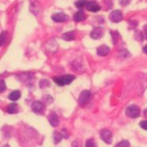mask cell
<instances>
[{
	"label": "cell",
	"mask_w": 147,
	"mask_h": 147,
	"mask_svg": "<svg viewBox=\"0 0 147 147\" xmlns=\"http://www.w3.org/2000/svg\"><path fill=\"white\" fill-rule=\"evenodd\" d=\"M75 76L72 75H65L62 76H56L53 78L54 82L58 86H65L70 84L74 80Z\"/></svg>",
	"instance_id": "1"
},
{
	"label": "cell",
	"mask_w": 147,
	"mask_h": 147,
	"mask_svg": "<svg viewBox=\"0 0 147 147\" xmlns=\"http://www.w3.org/2000/svg\"><path fill=\"white\" fill-rule=\"evenodd\" d=\"M126 115L131 119H136L140 115V108L137 105H130L126 109Z\"/></svg>",
	"instance_id": "2"
},
{
	"label": "cell",
	"mask_w": 147,
	"mask_h": 147,
	"mask_svg": "<svg viewBox=\"0 0 147 147\" xmlns=\"http://www.w3.org/2000/svg\"><path fill=\"white\" fill-rule=\"evenodd\" d=\"M32 111L37 114H42L45 111V105L41 101H34L31 105Z\"/></svg>",
	"instance_id": "3"
},
{
	"label": "cell",
	"mask_w": 147,
	"mask_h": 147,
	"mask_svg": "<svg viewBox=\"0 0 147 147\" xmlns=\"http://www.w3.org/2000/svg\"><path fill=\"white\" fill-rule=\"evenodd\" d=\"M90 98H91V92H90V91H88V90L83 91L80 94V96H79V104L81 105V106L84 105V104L88 103V101L90 99Z\"/></svg>",
	"instance_id": "4"
},
{
	"label": "cell",
	"mask_w": 147,
	"mask_h": 147,
	"mask_svg": "<svg viewBox=\"0 0 147 147\" xmlns=\"http://www.w3.org/2000/svg\"><path fill=\"white\" fill-rule=\"evenodd\" d=\"M123 14L122 12L119 10H113L112 12L109 14L110 20L113 22H119L123 20Z\"/></svg>",
	"instance_id": "5"
},
{
	"label": "cell",
	"mask_w": 147,
	"mask_h": 147,
	"mask_svg": "<svg viewBox=\"0 0 147 147\" xmlns=\"http://www.w3.org/2000/svg\"><path fill=\"white\" fill-rule=\"evenodd\" d=\"M102 140L107 144H111L112 142V133L109 130H103L100 133Z\"/></svg>",
	"instance_id": "6"
},
{
	"label": "cell",
	"mask_w": 147,
	"mask_h": 147,
	"mask_svg": "<svg viewBox=\"0 0 147 147\" xmlns=\"http://www.w3.org/2000/svg\"><path fill=\"white\" fill-rule=\"evenodd\" d=\"M30 10L35 15L40 13L41 7L38 0H30Z\"/></svg>",
	"instance_id": "7"
},
{
	"label": "cell",
	"mask_w": 147,
	"mask_h": 147,
	"mask_svg": "<svg viewBox=\"0 0 147 147\" xmlns=\"http://www.w3.org/2000/svg\"><path fill=\"white\" fill-rule=\"evenodd\" d=\"M86 8H87V10H89V11H92V12H98L101 9L100 6L95 0L88 1L87 5H86Z\"/></svg>",
	"instance_id": "8"
},
{
	"label": "cell",
	"mask_w": 147,
	"mask_h": 147,
	"mask_svg": "<svg viewBox=\"0 0 147 147\" xmlns=\"http://www.w3.org/2000/svg\"><path fill=\"white\" fill-rule=\"evenodd\" d=\"M104 34V30L102 27H96L95 29H93L92 32H91V38L97 40L101 38Z\"/></svg>",
	"instance_id": "9"
},
{
	"label": "cell",
	"mask_w": 147,
	"mask_h": 147,
	"mask_svg": "<svg viewBox=\"0 0 147 147\" xmlns=\"http://www.w3.org/2000/svg\"><path fill=\"white\" fill-rule=\"evenodd\" d=\"M52 19L56 22H63L69 19V16L63 12H58L52 16Z\"/></svg>",
	"instance_id": "10"
},
{
	"label": "cell",
	"mask_w": 147,
	"mask_h": 147,
	"mask_svg": "<svg viewBox=\"0 0 147 147\" xmlns=\"http://www.w3.org/2000/svg\"><path fill=\"white\" fill-rule=\"evenodd\" d=\"M48 120L49 122V123L51 124L52 127H56L59 125V118L58 116H57V115L55 112H53V111H52V112L49 114V115L48 117Z\"/></svg>",
	"instance_id": "11"
},
{
	"label": "cell",
	"mask_w": 147,
	"mask_h": 147,
	"mask_svg": "<svg viewBox=\"0 0 147 147\" xmlns=\"http://www.w3.org/2000/svg\"><path fill=\"white\" fill-rule=\"evenodd\" d=\"M110 50L111 49L107 45H100L97 48L96 52H97V54L100 56V57H106V56L109 54Z\"/></svg>",
	"instance_id": "12"
},
{
	"label": "cell",
	"mask_w": 147,
	"mask_h": 147,
	"mask_svg": "<svg viewBox=\"0 0 147 147\" xmlns=\"http://www.w3.org/2000/svg\"><path fill=\"white\" fill-rule=\"evenodd\" d=\"M86 18V14L83 11V10H79L77 11L74 16H73V19L75 22H81V21H84Z\"/></svg>",
	"instance_id": "13"
},
{
	"label": "cell",
	"mask_w": 147,
	"mask_h": 147,
	"mask_svg": "<svg viewBox=\"0 0 147 147\" xmlns=\"http://www.w3.org/2000/svg\"><path fill=\"white\" fill-rule=\"evenodd\" d=\"M21 93L19 91H13L12 92H10L9 94L8 98L11 101H17L18 99H20Z\"/></svg>",
	"instance_id": "14"
},
{
	"label": "cell",
	"mask_w": 147,
	"mask_h": 147,
	"mask_svg": "<svg viewBox=\"0 0 147 147\" xmlns=\"http://www.w3.org/2000/svg\"><path fill=\"white\" fill-rule=\"evenodd\" d=\"M7 111L9 114H16L18 112V107L16 103H10L7 107Z\"/></svg>",
	"instance_id": "15"
},
{
	"label": "cell",
	"mask_w": 147,
	"mask_h": 147,
	"mask_svg": "<svg viewBox=\"0 0 147 147\" xmlns=\"http://www.w3.org/2000/svg\"><path fill=\"white\" fill-rule=\"evenodd\" d=\"M62 38L65 39V41H72L75 38V32L71 31V32H67L62 35Z\"/></svg>",
	"instance_id": "16"
},
{
	"label": "cell",
	"mask_w": 147,
	"mask_h": 147,
	"mask_svg": "<svg viewBox=\"0 0 147 147\" xmlns=\"http://www.w3.org/2000/svg\"><path fill=\"white\" fill-rule=\"evenodd\" d=\"M62 134H60L58 131H54L53 132V138H54V143L57 144L59 143L62 139Z\"/></svg>",
	"instance_id": "17"
},
{
	"label": "cell",
	"mask_w": 147,
	"mask_h": 147,
	"mask_svg": "<svg viewBox=\"0 0 147 147\" xmlns=\"http://www.w3.org/2000/svg\"><path fill=\"white\" fill-rule=\"evenodd\" d=\"M88 2V0H78L75 3V6L77 8H82L84 7H86Z\"/></svg>",
	"instance_id": "18"
},
{
	"label": "cell",
	"mask_w": 147,
	"mask_h": 147,
	"mask_svg": "<svg viewBox=\"0 0 147 147\" xmlns=\"http://www.w3.org/2000/svg\"><path fill=\"white\" fill-rule=\"evenodd\" d=\"M130 144L127 140H123L118 142L114 147H130Z\"/></svg>",
	"instance_id": "19"
},
{
	"label": "cell",
	"mask_w": 147,
	"mask_h": 147,
	"mask_svg": "<svg viewBox=\"0 0 147 147\" xmlns=\"http://www.w3.org/2000/svg\"><path fill=\"white\" fill-rule=\"evenodd\" d=\"M111 34L112 35V41L114 42V44H116L118 38H119V34L117 31H111Z\"/></svg>",
	"instance_id": "20"
},
{
	"label": "cell",
	"mask_w": 147,
	"mask_h": 147,
	"mask_svg": "<svg viewBox=\"0 0 147 147\" xmlns=\"http://www.w3.org/2000/svg\"><path fill=\"white\" fill-rule=\"evenodd\" d=\"M85 147H97V144L93 139H88L86 142Z\"/></svg>",
	"instance_id": "21"
},
{
	"label": "cell",
	"mask_w": 147,
	"mask_h": 147,
	"mask_svg": "<svg viewBox=\"0 0 147 147\" xmlns=\"http://www.w3.org/2000/svg\"><path fill=\"white\" fill-rule=\"evenodd\" d=\"M43 103H52V102L53 101V99L51 97V96H49V95H45L43 96Z\"/></svg>",
	"instance_id": "22"
},
{
	"label": "cell",
	"mask_w": 147,
	"mask_h": 147,
	"mask_svg": "<svg viewBox=\"0 0 147 147\" xmlns=\"http://www.w3.org/2000/svg\"><path fill=\"white\" fill-rule=\"evenodd\" d=\"M7 38V32L4 31L1 34V45H3L5 44V41Z\"/></svg>",
	"instance_id": "23"
},
{
	"label": "cell",
	"mask_w": 147,
	"mask_h": 147,
	"mask_svg": "<svg viewBox=\"0 0 147 147\" xmlns=\"http://www.w3.org/2000/svg\"><path fill=\"white\" fill-rule=\"evenodd\" d=\"M49 86H50V84H49V82L48 80H41V82H40L41 88H45L49 87Z\"/></svg>",
	"instance_id": "24"
},
{
	"label": "cell",
	"mask_w": 147,
	"mask_h": 147,
	"mask_svg": "<svg viewBox=\"0 0 147 147\" xmlns=\"http://www.w3.org/2000/svg\"><path fill=\"white\" fill-rule=\"evenodd\" d=\"M140 127L144 129V130H147V120H144V121H142L140 123Z\"/></svg>",
	"instance_id": "25"
},
{
	"label": "cell",
	"mask_w": 147,
	"mask_h": 147,
	"mask_svg": "<svg viewBox=\"0 0 147 147\" xmlns=\"http://www.w3.org/2000/svg\"><path fill=\"white\" fill-rule=\"evenodd\" d=\"M6 84H5V82H4V80H1V84H0V92H3L4 90L6 89Z\"/></svg>",
	"instance_id": "26"
},
{
	"label": "cell",
	"mask_w": 147,
	"mask_h": 147,
	"mask_svg": "<svg viewBox=\"0 0 147 147\" xmlns=\"http://www.w3.org/2000/svg\"><path fill=\"white\" fill-rule=\"evenodd\" d=\"M131 0H119V3L122 6H126L127 4H129L130 3Z\"/></svg>",
	"instance_id": "27"
},
{
	"label": "cell",
	"mask_w": 147,
	"mask_h": 147,
	"mask_svg": "<svg viewBox=\"0 0 147 147\" xmlns=\"http://www.w3.org/2000/svg\"><path fill=\"white\" fill-rule=\"evenodd\" d=\"M61 134H62V137L63 138H69V134H68V133H67V131H66L65 129H63L61 130Z\"/></svg>",
	"instance_id": "28"
},
{
	"label": "cell",
	"mask_w": 147,
	"mask_h": 147,
	"mask_svg": "<svg viewBox=\"0 0 147 147\" xmlns=\"http://www.w3.org/2000/svg\"><path fill=\"white\" fill-rule=\"evenodd\" d=\"M144 34H145V37L147 39V24L144 26Z\"/></svg>",
	"instance_id": "29"
},
{
	"label": "cell",
	"mask_w": 147,
	"mask_h": 147,
	"mask_svg": "<svg viewBox=\"0 0 147 147\" xmlns=\"http://www.w3.org/2000/svg\"><path fill=\"white\" fill-rule=\"evenodd\" d=\"M142 51H143L145 53H146L147 54V45H146L144 46L143 49H142Z\"/></svg>",
	"instance_id": "30"
},
{
	"label": "cell",
	"mask_w": 147,
	"mask_h": 147,
	"mask_svg": "<svg viewBox=\"0 0 147 147\" xmlns=\"http://www.w3.org/2000/svg\"><path fill=\"white\" fill-rule=\"evenodd\" d=\"M144 115L147 118V109H146L144 111Z\"/></svg>",
	"instance_id": "31"
}]
</instances>
